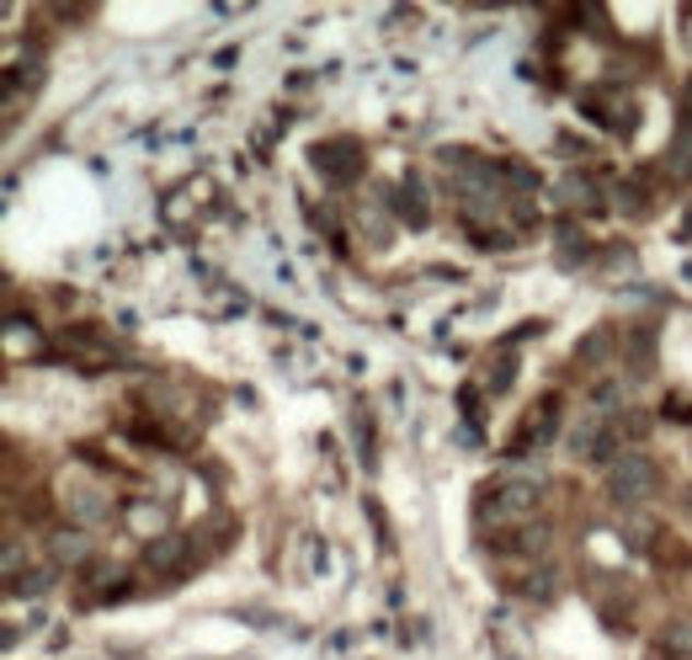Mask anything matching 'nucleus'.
Instances as JSON below:
<instances>
[{
  "mask_svg": "<svg viewBox=\"0 0 692 660\" xmlns=\"http://www.w3.org/2000/svg\"><path fill=\"white\" fill-rule=\"evenodd\" d=\"M591 405H597V411H618V415H623V378L597 384V389H591Z\"/></svg>",
  "mask_w": 692,
  "mask_h": 660,
  "instance_id": "2eb2a0df",
  "label": "nucleus"
},
{
  "mask_svg": "<svg viewBox=\"0 0 692 660\" xmlns=\"http://www.w3.org/2000/svg\"><path fill=\"white\" fill-rule=\"evenodd\" d=\"M560 203L571 208V213H608V208H602V192H597V181L580 176V170H571V176L560 181Z\"/></svg>",
  "mask_w": 692,
  "mask_h": 660,
  "instance_id": "0eeeda50",
  "label": "nucleus"
},
{
  "mask_svg": "<svg viewBox=\"0 0 692 660\" xmlns=\"http://www.w3.org/2000/svg\"><path fill=\"white\" fill-rule=\"evenodd\" d=\"M580 113L597 118L608 133H634V123H640V107H634L618 85H591V91L580 96Z\"/></svg>",
  "mask_w": 692,
  "mask_h": 660,
  "instance_id": "f03ea898",
  "label": "nucleus"
},
{
  "mask_svg": "<svg viewBox=\"0 0 692 660\" xmlns=\"http://www.w3.org/2000/svg\"><path fill=\"white\" fill-rule=\"evenodd\" d=\"M623 352H629V373H634V378H650V368H655V335L650 330L623 335Z\"/></svg>",
  "mask_w": 692,
  "mask_h": 660,
  "instance_id": "9b49d317",
  "label": "nucleus"
},
{
  "mask_svg": "<svg viewBox=\"0 0 692 660\" xmlns=\"http://www.w3.org/2000/svg\"><path fill=\"white\" fill-rule=\"evenodd\" d=\"M608 352H612V330H591V335L575 346V363H580V368H597Z\"/></svg>",
  "mask_w": 692,
  "mask_h": 660,
  "instance_id": "f8f14e48",
  "label": "nucleus"
},
{
  "mask_svg": "<svg viewBox=\"0 0 692 660\" xmlns=\"http://www.w3.org/2000/svg\"><path fill=\"white\" fill-rule=\"evenodd\" d=\"M602 495H608L612 506H623V511L645 506V500L660 495V463H655L650 453H623L608 474H602Z\"/></svg>",
  "mask_w": 692,
  "mask_h": 660,
  "instance_id": "f257e3e1",
  "label": "nucleus"
},
{
  "mask_svg": "<svg viewBox=\"0 0 692 660\" xmlns=\"http://www.w3.org/2000/svg\"><path fill=\"white\" fill-rule=\"evenodd\" d=\"M549 538H554L549 528H532V522H528V528L517 533V554H543V549H549Z\"/></svg>",
  "mask_w": 692,
  "mask_h": 660,
  "instance_id": "dca6fc26",
  "label": "nucleus"
},
{
  "mask_svg": "<svg viewBox=\"0 0 692 660\" xmlns=\"http://www.w3.org/2000/svg\"><path fill=\"white\" fill-rule=\"evenodd\" d=\"M538 500H543V491L532 485V480H501L495 485V506H490L485 517H495V528H528L532 517H538Z\"/></svg>",
  "mask_w": 692,
  "mask_h": 660,
  "instance_id": "7ed1b4c3",
  "label": "nucleus"
},
{
  "mask_svg": "<svg viewBox=\"0 0 692 660\" xmlns=\"http://www.w3.org/2000/svg\"><path fill=\"white\" fill-rule=\"evenodd\" d=\"M612 432H618V437H629V443H645V437H650V415H645V411L612 415Z\"/></svg>",
  "mask_w": 692,
  "mask_h": 660,
  "instance_id": "4468645a",
  "label": "nucleus"
},
{
  "mask_svg": "<svg viewBox=\"0 0 692 660\" xmlns=\"http://www.w3.org/2000/svg\"><path fill=\"white\" fill-rule=\"evenodd\" d=\"M70 500H75V511H81L85 522H91V517H102V506H107L102 495H91V491H75V495H70Z\"/></svg>",
  "mask_w": 692,
  "mask_h": 660,
  "instance_id": "f3484780",
  "label": "nucleus"
},
{
  "mask_svg": "<svg viewBox=\"0 0 692 660\" xmlns=\"http://www.w3.org/2000/svg\"><path fill=\"white\" fill-rule=\"evenodd\" d=\"M400 219H406L410 229H426V187H421V176H406L400 181Z\"/></svg>",
  "mask_w": 692,
  "mask_h": 660,
  "instance_id": "9d476101",
  "label": "nucleus"
},
{
  "mask_svg": "<svg viewBox=\"0 0 692 660\" xmlns=\"http://www.w3.org/2000/svg\"><path fill=\"white\" fill-rule=\"evenodd\" d=\"M363 144L357 139H326V144H315V170L326 176L330 187H352L357 176H363Z\"/></svg>",
  "mask_w": 692,
  "mask_h": 660,
  "instance_id": "20e7f679",
  "label": "nucleus"
},
{
  "mask_svg": "<svg viewBox=\"0 0 692 660\" xmlns=\"http://www.w3.org/2000/svg\"><path fill=\"white\" fill-rule=\"evenodd\" d=\"M571 453L580 458V463H597L602 474L623 458L618 453V432H612L608 421H597V415H586L580 426H571Z\"/></svg>",
  "mask_w": 692,
  "mask_h": 660,
  "instance_id": "39448f33",
  "label": "nucleus"
},
{
  "mask_svg": "<svg viewBox=\"0 0 692 660\" xmlns=\"http://www.w3.org/2000/svg\"><path fill=\"white\" fill-rule=\"evenodd\" d=\"M54 570H59V565H43V570L16 576V580H11V597H22V602H27V597H43V591L54 586Z\"/></svg>",
  "mask_w": 692,
  "mask_h": 660,
  "instance_id": "ddd939ff",
  "label": "nucleus"
},
{
  "mask_svg": "<svg viewBox=\"0 0 692 660\" xmlns=\"http://www.w3.org/2000/svg\"><path fill=\"white\" fill-rule=\"evenodd\" d=\"M682 38H688V54H692V5L682 11Z\"/></svg>",
  "mask_w": 692,
  "mask_h": 660,
  "instance_id": "a211bd4d",
  "label": "nucleus"
},
{
  "mask_svg": "<svg viewBox=\"0 0 692 660\" xmlns=\"http://www.w3.org/2000/svg\"><path fill=\"white\" fill-rule=\"evenodd\" d=\"M187 559H192V543H187L181 533L155 538V543L144 549V570H155V576H176V570H187Z\"/></svg>",
  "mask_w": 692,
  "mask_h": 660,
  "instance_id": "423d86ee",
  "label": "nucleus"
},
{
  "mask_svg": "<svg viewBox=\"0 0 692 660\" xmlns=\"http://www.w3.org/2000/svg\"><path fill=\"white\" fill-rule=\"evenodd\" d=\"M655 656H666V660H692V618H671V623H660Z\"/></svg>",
  "mask_w": 692,
  "mask_h": 660,
  "instance_id": "1a4fd4ad",
  "label": "nucleus"
},
{
  "mask_svg": "<svg viewBox=\"0 0 692 660\" xmlns=\"http://www.w3.org/2000/svg\"><path fill=\"white\" fill-rule=\"evenodd\" d=\"M48 554H54V565H85L91 559V533L85 528H59L48 538Z\"/></svg>",
  "mask_w": 692,
  "mask_h": 660,
  "instance_id": "6e6552de",
  "label": "nucleus"
}]
</instances>
